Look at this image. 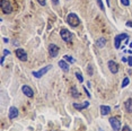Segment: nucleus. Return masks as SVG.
Here are the masks:
<instances>
[{
	"mask_svg": "<svg viewBox=\"0 0 132 131\" xmlns=\"http://www.w3.org/2000/svg\"><path fill=\"white\" fill-rule=\"evenodd\" d=\"M67 23H68L71 27H77V26H79V24H80V19H79V17L77 16L75 13H70L67 16Z\"/></svg>",
	"mask_w": 132,
	"mask_h": 131,
	"instance_id": "f257e3e1",
	"label": "nucleus"
},
{
	"mask_svg": "<svg viewBox=\"0 0 132 131\" xmlns=\"http://www.w3.org/2000/svg\"><path fill=\"white\" fill-rule=\"evenodd\" d=\"M60 36L66 43H71V41H72V35H71L70 31L67 30V28H62L60 31Z\"/></svg>",
	"mask_w": 132,
	"mask_h": 131,
	"instance_id": "f03ea898",
	"label": "nucleus"
},
{
	"mask_svg": "<svg viewBox=\"0 0 132 131\" xmlns=\"http://www.w3.org/2000/svg\"><path fill=\"white\" fill-rule=\"evenodd\" d=\"M126 38H129V35L125 33H122V34L116 35L114 37V47L116 48V49H120V48H121V42L124 40H126Z\"/></svg>",
	"mask_w": 132,
	"mask_h": 131,
	"instance_id": "7ed1b4c3",
	"label": "nucleus"
},
{
	"mask_svg": "<svg viewBox=\"0 0 132 131\" xmlns=\"http://www.w3.org/2000/svg\"><path fill=\"white\" fill-rule=\"evenodd\" d=\"M0 7H1V10L4 11L5 14H11L13 13V6H11V4L8 1V0H1Z\"/></svg>",
	"mask_w": 132,
	"mask_h": 131,
	"instance_id": "20e7f679",
	"label": "nucleus"
},
{
	"mask_svg": "<svg viewBox=\"0 0 132 131\" xmlns=\"http://www.w3.org/2000/svg\"><path fill=\"white\" fill-rule=\"evenodd\" d=\"M52 66L51 64H47L45 66L44 68H42V69H40L38 71H33V76L35 77V78H41V77H43L45 74H46L49 70H51Z\"/></svg>",
	"mask_w": 132,
	"mask_h": 131,
	"instance_id": "39448f33",
	"label": "nucleus"
},
{
	"mask_svg": "<svg viewBox=\"0 0 132 131\" xmlns=\"http://www.w3.org/2000/svg\"><path fill=\"white\" fill-rule=\"evenodd\" d=\"M110 123L112 125V129L114 131H120L121 130V121L117 118H110Z\"/></svg>",
	"mask_w": 132,
	"mask_h": 131,
	"instance_id": "423d86ee",
	"label": "nucleus"
},
{
	"mask_svg": "<svg viewBox=\"0 0 132 131\" xmlns=\"http://www.w3.org/2000/svg\"><path fill=\"white\" fill-rule=\"evenodd\" d=\"M15 54L20 61H27V53H26V51L24 49H20V48L16 49Z\"/></svg>",
	"mask_w": 132,
	"mask_h": 131,
	"instance_id": "0eeeda50",
	"label": "nucleus"
},
{
	"mask_svg": "<svg viewBox=\"0 0 132 131\" xmlns=\"http://www.w3.org/2000/svg\"><path fill=\"white\" fill-rule=\"evenodd\" d=\"M49 54L51 58H56L59 54V47L56 44H50L49 45Z\"/></svg>",
	"mask_w": 132,
	"mask_h": 131,
	"instance_id": "6e6552de",
	"label": "nucleus"
},
{
	"mask_svg": "<svg viewBox=\"0 0 132 131\" xmlns=\"http://www.w3.org/2000/svg\"><path fill=\"white\" fill-rule=\"evenodd\" d=\"M21 91H23L24 95H26L27 97H33V96H34V92H33V89L31 88L28 85H24V86L21 87Z\"/></svg>",
	"mask_w": 132,
	"mask_h": 131,
	"instance_id": "1a4fd4ad",
	"label": "nucleus"
},
{
	"mask_svg": "<svg viewBox=\"0 0 132 131\" xmlns=\"http://www.w3.org/2000/svg\"><path fill=\"white\" fill-rule=\"evenodd\" d=\"M107 66H109V69L112 74H116V72L119 71V66H117V63L115 61H113V60H110V61L107 62Z\"/></svg>",
	"mask_w": 132,
	"mask_h": 131,
	"instance_id": "9d476101",
	"label": "nucleus"
},
{
	"mask_svg": "<svg viewBox=\"0 0 132 131\" xmlns=\"http://www.w3.org/2000/svg\"><path fill=\"white\" fill-rule=\"evenodd\" d=\"M72 105L76 110L81 111V110H85V108H87L88 106H89V102L85 101V102H83V103H73Z\"/></svg>",
	"mask_w": 132,
	"mask_h": 131,
	"instance_id": "9b49d317",
	"label": "nucleus"
},
{
	"mask_svg": "<svg viewBox=\"0 0 132 131\" xmlns=\"http://www.w3.org/2000/svg\"><path fill=\"white\" fill-rule=\"evenodd\" d=\"M18 108L17 107H15V106H11L10 108H9V114H8V116H9V119L10 120H14V119H16L18 116Z\"/></svg>",
	"mask_w": 132,
	"mask_h": 131,
	"instance_id": "f8f14e48",
	"label": "nucleus"
},
{
	"mask_svg": "<svg viewBox=\"0 0 132 131\" xmlns=\"http://www.w3.org/2000/svg\"><path fill=\"white\" fill-rule=\"evenodd\" d=\"M59 67L61 68L64 72L69 71V63L66 61V60H60V61H59Z\"/></svg>",
	"mask_w": 132,
	"mask_h": 131,
	"instance_id": "ddd939ff",
	"label": "nucleus"
},
{
	"mask_svg": "<svg viewBox=\"0 0 132 131\" xmlns=\"http://www.w3.org/2000/svg\"><path fill=\"white\" fill-rule=\"evenodd\" d=\"M124 107H125V111L128 113H132V99L131 98H128L124 102Z\"/></svg>",
	"mask_w": 132,
	"mask_h": 131,
	"instance_id": "4468645a",
	"label": "nucleus"
},
{
	"mask_svg": "<svg viewBox=\"0 0 132 131\" xmlns=\"http://www.w3.org/2000/svg\"><path fill=\"white\" fill-rule=\"evenodd\" d=\"M99 110H100V114L102 115H107L110 112H111V107L107 106V105H100Z\"/></svg>",
	"mask_w": 132,
	"mask_h": 131,
	"instance_id": "2eb2a0df",
	"label": "nucleus"
},
{
	"mask_svg": "<svg viewBox=\"0 0 132 131\" xmlns=\"http://www.w3.org/2000/svg\"><path fill=\"white\" fill-rule=\"evenodd\" d=\"M70 94H71V96H72L73 98H79L80 97V93H79L78 89H77L75 86H72L70 88Z\"/></svg>",
	"mask_w": 132,
	"mask_h": 131,
	"instance_id": "dca6fc26",
	"label": "nucleus"
},
{
	"mask_svg": "<svg viewBox=\"0 0 132 131\" xmlns=\"http://www.w3.org/2000/svg\"><path fill=\"white\" fill-rule=\"evenodd\" d=\"M106 42H107V41H106V38H105V37H100V38H98V40L96 41V45L102 49V48H104L105 45H106Z\"/></svg>",
	"mask_w": 132,
	"mask_h": 131,
	"instance_id": "f3484780",
	"label": "nucleus"
},
{
	"mask_svg": "<svg viewBox=\"0 0 132 131\" xmlns=\"http://www.w3.org/2000/svg\"><path fill=\"white\" fill-rule=\"evenodd\" d=\"M9 54H10V51L7 50V49H5V50H4V52H2V57H1V64H4L5 58H6L7 55H9Z\"/></svg>",
	"mask_w": 132,
	"mask_h": 131,
	"instance_id": "a211bd4d",
	"label": "nucleus"
},
{
	"mask_svg": "<svg viewBox=\"0 0 132 131\" xmlns=\"http://www.w3.org/2000/svg\"><path fill=\"white\" fill-rule=\"evenodd\" d=\"M63 59L66 60V61H68L69 63H73V62H75V59H73L72 57H71V55H68V54H66L63 57Z\"/></svg>",
	"mask_w": 132,
	"mask_h": 131,
	"instance_id": "6ab92c4d",
	"label": "nucleus"
},
{
	"mask_svg": "<svg viewBox=\"0 0 132 131\" xmlns=\"http://www.w3.org/2000/svg\"><path fill=\"white\" fill-rule=\"evenodd\" d=\"M76 77H77V79H78L79 81H80V84L81 82H84V77H83V75H81V72H79V71H77L76 72Z\"/></svg>",
	"mask_w": 132,
	"mask_h": 131,
	"instance_id": "aec40b11",
	"label": "nucleus"
},
{
	"mask_svg": "<svg viewBox=\"0 0 132 131\" xmlns=\"http://www.w3.org/2000/svg\"><path fill=\"white\" fill-rule=\"evenodd\" d=\"M129 82H130V79H129L128 77H125V78L123 79V81H122V88H124V87L128 86Z\"/></svg>",
	"mask_w": 132,
	"mask_h": 131,
	"instance_id": "412c9836",
	"label": "nucleus"
},
{
	"mask_svg": "<svg viewBox=\"0 0 132 131\" xmlns=\"http://www.w3.org/2000/svg\"><path fill=\"white\" fill-rule=\"evenodd\" d=\"M87 72H88V75H89V76H93V75H94V69H93V66L92 64H89L87 67Z\"/></svg>",
	"mask_w": 132,
	"mask_h": 131,
	"instance_id": "4be33fe9",
	"label": "nucleus"
},
{
	"mask_svg": "<svg viewBox=\"0 0 132 131\" xmlns=\"http://www.w3.org/2000/svg\"><path fill=\"white\" fill-rule=\"evenodd\" d=\"M96 1H97V5H98V7H99V9L102 11H104L105 7H104V5H103V1H102V0H96Z\"/></svg>",
	"mask_w": 132,
	"mask_h": 131,
	"instance_id": "5701e85b",
	"label": "nucleus"
},
{
	"mask_svg": "<svg viewBox=\"0 0 132 131\" xmlns=\"http://www.w3.org/2000/svg\"><path fill=\"white\" fill-rule=\"evenodd\" d=\"M121 4L124 5V6H129V5H130V1H129V0H121Z\"/></svg>",
	"mask_w": 132,
	"mask_h": 131,
	"instance_id": "b1692460",
	"label": "nucleus"
},
{
	"mask_svg": "<svg viewBox=\"0 0 132 131\" xmlns=\"http://www.w3.org/2000/svg\"><path fill=\"white\" fill-rule=\"evenodd\" d=\"M37 2L41 6H45V5H46V0H37Z\"/></svg>",
	"mask_w": 132,
	"mask_h": 131,
	"instance_id": "393cba45",
	"label": "nucleus"
},
{
	"mask_svg": "<svg viewBox=\"0 0 132 131\" xmlns=\"http://www.w3.org/2000/svg\"><path fill=\"white\" fill-rule=\"evenodd\" d=\"M84 91H85V93H86V95H87L88 96V97H92V95H90V93H89V92H88V89L87 88H86V87H84Z\"/></svg>",
	"mask_w": 132,
	"mask_h": 131,
	"instance_id": "a878e982",
	"label": "nucleus"
},
{
	"mask_svg": "<svg viewBox=\"0 0 132 131\" xmlns=\"http://www.w3.org/2000/svg\"><path fill=\"white\" fill-rule=\"evenodd\" d=\"M122 131H132V130L130 129V127H129V125H124L123 129H122Z\"/></svg>",
	"mask_w": 132,
	"mask_h": 131,
	"instance_id": "bb28decb",
	"label": "nucleus"
},
{
	"mask_svg": "<svg viewBox=\"0 0 132 131\" xmlns=\"http://www.w3.org/2000/svg\"><path fill=\"white\" fill-rule=\"evenodd\" d=\"M128 64L130 66V67H132V55H130L128 59Z\"/></svg>",
	"mask_w": 132,
	"mask_h": 131,
	"instance_id": "cd10ccee",
	"label": "nucleus"
},
{
	"mask_svg": "<svg viewBox=\"0 0 132 131\" xmlns=\"http://www.w3.org/2000/svg\"><path fill=\"white\" fill-rule=\"evenodd\" d=\"M128 27H132V20H129V21H126V24H125Z\"/></svg>",
	"mask_w": 132,
	"mask_h": 131,
	"instance_id": "c85d7f7f",
	"label": "nucleus"
},
{
	"mask_svg": "<svg viewBox=\"0 0 132 131\" xmlns=\"http://www.w3.org/2000/svg\"><path fill=\"white\" fill-rule=\"evenodd\" d=\"M52 2H53V5H56V6H58V5H59V1L60 0H51Z\"/></svg>",
	"mask_w": 132,
	"mask_h": 131,
	"instance_id": "c756f323",
	"label": "nucleus"
},
{
	"mask_svg": "<svg viewBox=\"0 0 132 131\" xmlns=\"http://www.w3.org/2000/svg\"><path fill=\"white\" fill-rule=\"evenodd\" d=\"M122 62H128V59H126V58H122Z\"/></svg>",
	"mask_w": 132,
	"mask_h": 131,
	"instance_id": "7c9ffc66",
	"label": "nucleus"
},
{
	"mask_svg": "<svg viewBox=\"0 0 132 131\" xmlns=\"http://www.w3.org/2000/svg\"><path fill=\"white\" fill-rule=\"evenodd\" d=\"M8 41H9V40H8V38H6V37H4V42H6V43H7V42H8Z\"/></svg>",
	"mask_w": 132,
	"mask_h": 131,
	"instance_id": "2f4dec72",
	"label": "nucleus"
},
{
	"mask_svg": "<svg viewBox=\"0 0 132 131\" xmlns=\"http://www.w3.org/2000/svg\"><path fill=\"white\" fill-rule=\"evenodd\" d=\"M106 4H107V7H110V0H106Z\"/></svg>",
	"mask_w": 132,
	"mask_h": 131,
	"instance_id": "473e14b6",
	"label": "nucleus"
},
{
	"mask_svg": "<svg viewBox=\"0 0 132 131\" xmlns=\"http://www.w3.org/2000/svg\"><path fill=\"white\" fill-rule=\"evenodd\" d=\"M129 47H130V49L132 50V42H130V44H129Z\"/></svg>",
	"mask_w": 132,
	"mask_h": 131,
	"instance_id": "72a5a7b5",
	"label": "nucleus"
}]
</instances>
